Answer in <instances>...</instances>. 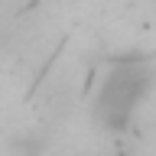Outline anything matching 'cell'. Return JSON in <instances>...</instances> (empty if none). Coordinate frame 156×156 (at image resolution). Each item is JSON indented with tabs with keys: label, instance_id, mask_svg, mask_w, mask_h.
I'll use <instances>...</instances> for the list:
<instances>
[{
	"label": "cell",
	"instance_id": "cell-1",
	"mask_svg": "<svg viewBox=\"0 0 156 156\" xmlns=\"http://www.w3.org/2000/svg\"><path fill=\"white\" fill-rule=\"evenodd\" d=\"M150 91H153V68L146 62H117L98 85L94 120L111 133L127 130Z\"/></svg>",
	"mask_w": 156,
	"mask_h": 156
}]
</instances>
